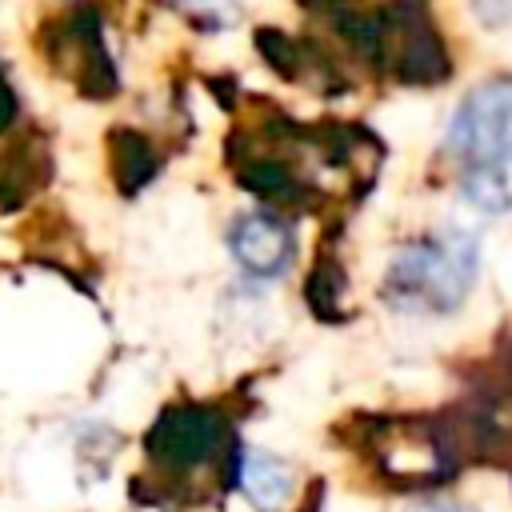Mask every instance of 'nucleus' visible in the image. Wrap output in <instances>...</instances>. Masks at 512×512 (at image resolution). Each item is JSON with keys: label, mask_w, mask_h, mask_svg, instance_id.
<instances>
[{"label": "nucleus", "mask_w": 512, "mask_h": 512, "mask_svg": "<svg viewBox=\"0 0 512 512\" xmlns=\"http://www.w3.org/2000/svg\"><path fill=\"white\" fill-rule=\"evenodd\" d=\"M476 276V244L464 236H428L404 244L388 272H384V296L400 308H428V312H452Z\"/></svg>", "instance_id": "nucleus-1"}, {"label": "nucleus", "mask_w": 512, "mask_h": 512, "mask_svg": "<svg viewBox=\"0 0 512 512\" xmlns=\"http://www.w3.org/2000/svg\"><path fill=\"white\" fill-rule=\"evenodd\" d=\"M228 448H232L228 416L200 400L168 404L144 432L148 460L168 476H196V472L220 464Z\"/></svg>", "instance_id": "nucleus-2"}, {"label": "nucleus", "mask_w": 512, "mask_h": 512, "mask_svg": "<svg viewBox=\"0 0 512 512\" xmlns=\"http://www.w3.org/2000/svg\"><path fill=\"white\" fill-rule=\"evenodd\" d=\"M368 452L392 484H440L444 476L456 472L452 456V436L416 416H392V420H372L368 428Z\"/></svg>", "instance_id": "nucleus-3"}, {"label": "nucleus", "mask_w": 512, "mask_h": 512, "mask_svg": "<svg viewBox=\"0 0 512 512\" xmlns=\"http://www.w3.org/2000/svg\"><path fill=\"white\" fill-rule=\"evenodd\" d=\"M444 144L464 168L512 156V76L476 84L452 112Z\"/></svg>", "instance_id": "nucleus-4"}, {"label": "nucleus", "mask_w": 512, "mask_h": 512, "mask_svg": "<svg viewBox=\"0 0 512 512\" xmlns=\"http://www.w3.org/2000/svg\"><path fill=\"white\" fill-rule=\"evenodd\" d=\"M228 248H232L236 264L244 272L260 276V280H272V276L288 272L292 252H296V236L272 212H244L228 228Z\"/></svg>", "instance_id": "nucleus-5"}, {"label": "nucleus", "mask_w": 512, "mask_h": 512, "mask_svg": "<svg viewBox=\"0 0 512 512\" xmlns=\"http://www.w3.org/2000/svg\"><path fill=\"white\" fill-rule=\"evenodd\" d=\"M92 12H84V20H72L68 32H60V48H52V60L56 68L80 84L88 96H104L116 88V76H112V64L104 56V44H100V28L88 20Z\"/></svg>", "instance_id": "nucleus-6"}, {"label": "nucleus", "mask_w": 512, "mask_h": 512, "mask_svg": "<svg viewBox=\"0 0 512 512\" xmlns=\"http://www.w3.org/2000/svg\"><path fill=\"white\" fill-rule=\"evenodd\" d=\"M236 484L244 488V496L260 508V512H280L288 492H292V468L272 456V452H260V448H244L240 452V472H236Z\"/></svg>", "instance_id": "nucleus-7"}, {"label": "nucleus", "mask_w": 512, "mask_h": 512, "mask_svg": "<svg viewBox=\"0 0 512 512\" xmlns=\"http://www.w3.org/2000/svg\"><path fill=\"white\" fill-rule=\"evenodd\" d=\"M460 192L480 212H512V156L464 168Z\"/></svg>", "instance_id": "nucleus-8"}, {"label": "nucleus", "mask_w": 512, "mask_h": 512, "mask_svg": "<svg viewBox=\"0 0 512 512\" xmlns=\"http://www.w3.org/2000/svg\"><path fill=\"white\" fill-rule=\"evenodd\" d=\"M112 168H116V184L124 192H136V188H144L156 176L160 160H156V152H152V144L144 136L116 132L112 136Z\"/></svg>", "instance_id": "nucleus-9"}, {"label": "nucleus", "mask_w": 512, "mask_h": 512, "mask_svg": "<svg viewBox=\"0 0 512 512\" xmlns=\"http://www.w3.org/2000/svg\"><path fill=\"white\" fill-rule=\"evenodd\" d=\"M340 292H344V272L332 264H320L308 276V304L320 320H340Z\"/></svg>", "instance_id": "nucleus-10"}, {"label": "nucleus", "mask_w": 512, "mask_h": 512, "mask_svg": "<svg viewBox=\"0 0 512 512\" xmlns=\"http://www.w3.org/2000/svg\"><path fill=\"white\" fill-rule=\"evenodd\" d=\"M192 16H208L212 24H232L236 20V0H176Z\"/></svg>", "instance_id": "nucleus-11"}, {"label": "nucleus", "mask_w": 512, "mask_h": 512, "mask_svg": "<svg viewBox=\"0 0 512 512\" xmlns=\"http://www.w3.org/2000/svg\"><path fill=\"white\" fill-rule=\"evenodd\" d=\"M12 120V92H8V84H4V76H0V128Z\"/></svg>", "instance_id": "nucleus-12"}, {"label": "nucleus", "mask_w": 512, "mask_h": 512, "mask_svg": "<svg viewBox=\"0 0 512 512\" xmlns=\"http://www.w3.org/2000/svg\"><path fill=\"white\" fill-rule=\"evenodd\" d=\"M420 512H468V508H420Z\"/></svg>", "instance_id": "nucleus-13"}]
</instances>
